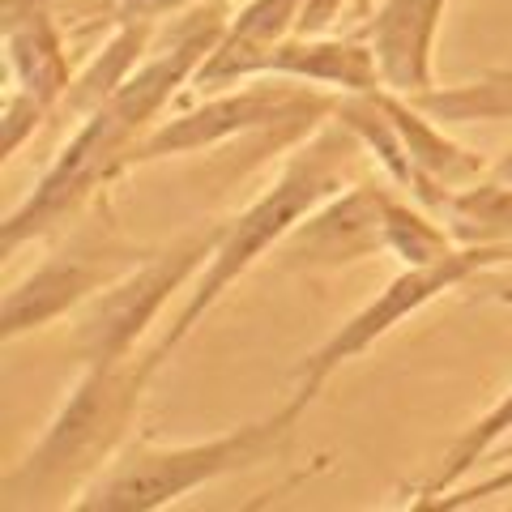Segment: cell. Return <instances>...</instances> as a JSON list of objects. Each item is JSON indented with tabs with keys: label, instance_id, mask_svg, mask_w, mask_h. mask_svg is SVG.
I'll return each mask as SVG.
<instances>
[{
	"label": "cell",
	"instance_id": "cell-1",
	"mask_svg": "<svg viewBox=\"0 0 512 512\" xmlns=\"http://www.w3.org/2000/svg\"><path fill=\"white\" fill-rule=\"evenodd\" d=\"M218 39H222V5H205L197 13H188V22H180L167 35L163 56L141 64L99 111H90L86 128L64 146L56 167L35 188V197L18 214H9L5 231H0L5 252H13V244H26V239L52 231L60 218H69L86 201V192L94 184L124 171L128 163L124 154H133L137 133L146 128V120H154V111L171 99V90L188 73L201 69V60L214 52Z\"/></svg>",
	"mask_w": 512,
	"mask_h": 512
},
{
	"label": "cell",
	"instance_id": "cell-6",
	"mask_svg": "<svg viewBox=\"0 0 512 512\" xmlns=\"http://www.w3.org/2000/svg\"><path fill=\"white\" fill-rule=\"evenodd\" d=\"M222 231L197 235L175 244L171 252L154 256V261H141L133 274H124L116 286H103L94 299H86V312L73 329V350L90 363H124L133 342L146 333V325L154 320V312L175 295L192 269H197L205 256H214Z\"/></svg>",
	"mask_w": 512,
	"mask_h": 512
},
{
	"label": "cell",
	"instance_id": "cell-5",
	"mask_svg": "<svg viewBox=\"0 0 512 512\" xmlns=\"http://www.w3.org/2000/svg\"><path fill=\"white\" fill-rule=\"evenodd\" d=\"M141 261H150V256L120 235V227L111 222L107 201L99 197L90 227H82L52 256V261L39 265L18 291L5 295V308H0V333L13 338V333H26V329L43 325V320L77 308V303L99 295L103 286L120 282L124 274H133Z\"/></svg>",
	"mask_w": 512,
	"mask_h": 512
},
{
	"label": "cell",
	"instance_id": "cell-24",
	"mask_svg": "<svg viewBox=\"0 0 512 512\" xmlns=\"http://www.w3.org/2000/svg\"><path fill=\"white\" fill-rule=\"evenodd\" d=\"M495 180H504V184H512V154L504 158L500 167H495Z\"/></svg>",
	"mask_w": 512,
	"mask_h": 512
},
{
	"label": "cell",
	"instance_id": "cell-20",
	"mask_svg": "<svg viewBox=\"0 0 512 512\" xmlns=\"http://www.w3.org/2000/svg\"><path fill=\"white\" fill-rule=\"evenodd\" d=\"M43 103L35 99V94H18V103H9V111H5V154H13V146L18 141H26V133L39 124V116H43Z\"/></svg>",
	"mask_w": 512,
	"mask_h": 512
},
{
	"label": "cell",
	"instance_id": "cell-12",
	"mask_svg": "<svg viewBox=\"0 0 512 512\" xmlns=\"http://www.w3.org/2000/svg\"><path fill=\"white\" fill-rule=\"evenodd\" d=\"M380 99H384V107H389L397 133H402V141H406L419 197L431 205V210H440V205H444V188L440 184H470L474 175L483 171V158H474L470 150L444 141L436 128L419 116V107H414V103L406 107L402 99H389V94H380Z\"/></svg>",
	"mask_w": 512,
	"mask_h": 512
},
{
	"label": "cell",
	"instance_id": "cell-16",
	"mask_svg": "<svg viewBox=\"0 0 512 512\" xmlns=\"http://www.w3.org/2000/svg\"><path fill=\"white\" fill-rule=\"evenodd\" d=\"M444 205L461 244H504V239H512V184H478L470 192H457Z\"/></svg>",
	"mask_w": 512,
	"mask_h": 512
},
{
	"label": "cell",
	"instance_id": "cell-10",
	"mask_svg": "<svg viewBox=\"0 0 512 512\" xmlns=\"http://www.w3.org/2000/svg\"><path fill=\"white\" fill-rule=\"evenodd\" d=\"M303 5H308V0H252L235 18V26L214 43V52L201 60V69L192 73V86L218 90V86L235 82V77L261 73L265 56L282 43L286 30L299 26Z\"/></svg>",
	"mask_w": 512,
	"mask_h": 512
},
{
	"label": "cell",
	"instance_id": "cell-22",
	"mask_svg": "<svg viewBox=\"0 0 512 512\" xmlns=\"http://www.w3.org/2000/svg\"><path fill=\"white\" fill-rule=\"evenodd\" d=\"M184 5H192V0H120L128 22H150V18H163V13L184 9Z\"/></svg>",
	"mask_w": 512,
	"mask_h": 512
},
{
	"label": "cell",
	"instance_id": "cell-3",
	"mask_svg": "<svg viewBox=\"0 0 512 512\" xmlns=\"http://www.w3.org/2000/svg\"><path fill=\"white\" fill-rule=\"evenodd\" d=\"M299 419V406L291 402L265 423H244L231 436L188 444V448H133L111 466L99 483H94L77 508L90 512H146L163 508L175 495H184L192 487H205L222 474L252 470L261 461L278 457L286 436Z\"/></svg>",
	"mask_w": 512,
	"mask_h": 512
},
{
	"label": "cell",
	"instance_id": "cell-21",
	"mask_svg": "<svg viewBox=\"0 0 512 512\" xmlns=\"http://www.w3.org/2000/svg\"><path fill=\"white\" fill-rule=\"evenodd\" d=\"M342 9V0H308L299 13V35H320L329 22H333V13Z\"/></svg>",
	"mask_w": 512,
	"mask_h": 512
},
{
	"label": "cell",
	"instance_id": "cell-11",
	"mask_svg": "<svg viewBox=\"0 0 512 512\" xmlns=\"http://www.w3.org/2000/svg\"><path fill=\"white\" fill-rule=\"evenodd\" d=\"M444 0H389L380 18L367 26L376 39L380 77L402 94H423L431 86V35L440 26Z\"/></svg>",
	"mask_w": 512,
	"mask_h": 512
},
{
	"label": "cell",
	"instance_id": "cell-25",
	"mask_svg": "<svg viewBox=\"0 0 512 512\" xmlns=\"http://www.w3.org/2000/svg\"><path fill=\"white\" fill-rule=\"evenodd\" d=\"M495 457H512V444H508V448H500V453H495Z\"/></svg>",
	"mask_w": 512,
	"mask_h": 512
},
{
	"label": "cell",
	"instance_id": "cell-19",
	"mask_svg": "<svg viewBox=\"0 0 512 512\" xmlns=\"http://www.w3.org/2000/svg\"><path fill=\"white\" fill-rule=\"evenodd\" d=\"M512 427V393L504 397V402L500 406H495L491 414H483V419H478L470 431H466V436H461L457 444H453V453H448L444 457V470H440V478H436V483H431L427 487V495H436V491H444L448 483H453V478L457 474H466L470 466H474V461L478 457H483L487 453V448H491V440H500L504 436V431Z\"/></svg>",
	"mask_w": 512,
	"mask_h": 512
},
{
	"label": "cell",
	"instance_id": "cell-14",
	"mask_svg": "<svg viewBox=\"0 0 512 512\" xmlns=\"http://www.w3.org/2000/svg\"><path fill=\"white\" fill-rule=\"evenodd\" d=\"M9 60L18 64L22 90L35 94L43 107H52L60 99V90H69V73H64L56 30L39 9H26L18 18V30L9 26Z\"/></svg>",
	"mask_w": 512,
	"mask_h": 512
},
{
	"label": "cell",
	"instance_id": "cell-4",
	"mask_svg": "<svg viewBox=\"0 0 512 512\" xmlns=\"http://www.w3.org/2000/svg\"><path fill=\"white\" fill-rule=\"evenodd\" d=\"M150 376L146 363H90L82 384L64 402L60 419L39 440V448L26 457L18 474L5 478L9 495H47L60 487L82 483V474L99 470L107 453L120 444L128 419L137 410L141 380Z\"/></svg>",
	"mask_w": 512,
	"mask_h": 512
},
{
	"label": "cell",
	"instance_id": "cell-15",
	"mask_svg": "<svg viewBox=\"0 0 512 512\" xmlns=\"http://www.w3.org/2000/svg\"><path fill=\"white\" fill-rule=\"evenodd\" d=\"M141 47H146V22H128L99 52V60L69 86V111H86V116L99 111L128 82V69L141 60Z\"/></svg>",
	"mask_w": 512,
	"mask_h": 512
},
{
	"label": "cell",
	"instance_id": "cell-2",
	"mask_svg": "<svg viewBox=\"0 0 512 512\" xmlns=\"http://www.w3.org/2000/svg\"><path fill=\"white\" fill-rule=\"evenodd\" d=\"M359 154V133L350 124H333L329 133H320L312 146H303L295 154V163L282 171V180L265 192L256 205H248L244 214H239L227 231H222L218 248L210 256V265H205V274L197 282V291H192V299L184 303V312L171 320V329L163 333V342H158V350L146 359V367L154 372L158 363H163L175 342L184 338V333L197 325V320L210 312V303L227 291V286L244 274V269L256 261L261 252H269L278 244L282 235H291L303 218H308V210L329 197V192L342 188V175H346V158Z\"/></svg>",
	"mask_w": 512,
	"mask_h": 512
},
{
	"label": "cell",
	"instance_id": "cell-13",
	"mask_svg": "<svg viewBox=\"0 0 512 512\" xmlns=\"http://www.w3.org/2000/svg\"><path fill=\"white\" fill-rule=\"evenodd\" d=\"M261 73L308 77V82H329L350 94H372L384 82L376 52H367L363 43H333V39H312V35H303L299 43H278L265 56Z\"/></svg>",
	"mask_w": 512,
	"mask_h": 512
},
{
	"label": "cell",
	"instance_id": "cell-7",
	"mask_svg": "<svg viewBox=\"0 0 512 512\" xmlns=\"http://www.w3.org/2000/svg\"><path fill=\"white\" fill-rule=\"evenodd\" d=\"M500 256H512V252H495L491 244H474L470 252H448L444 261H431V265H410L402 278H393L389 286L380 291V299H372L367 308L346 320V325L333 333V338L316 350L312 359H303L299 367V393H295V406L303 410L312 402V397L320 393V384H325L346 359L363 355L367 346H372L376 338H384L397 320L410 316L414 308H423L427 299H436L440 291H448L453 282L470 278L474 269H483L491 261H500Z\"/></svg>",
	"mask_w": 512,
	"mask_h": 512
},
{
	"label": "cell",
	"instance_id": "cell-8",
	"mask_svg": "<svg viewBox=\"0 0 512 512\" xmlns=\"http://www.w3.org/2000/svg\"><path fill=\"white\" fill-rule=\"evenodd\" d=\"M329 111H338V103L320 99V94L303 90V86H248L218 103L188 111V116L171 120L167 128H158L154 137L137 141L124 167L146 163V158H163V154H192V150L214 146V141H231L239 133H252V128H274V124H308L312 128L316 120H325Z\"/></svg>",
	"mask_w": 512,
	"mask_h": 512
},
{
	"label": "cell",
	"instance_id": "cell-9",
	"mask_svg": "<svg viewBox=\"0 0 512 512\" xmlns=\"http://www.w3.org/2000/svg\"><path fill=\"white\" fill-rule=\"evenodd\" d=\"M389 248V192L350 188L325 214L299 222L286 244V261L295 269H333L363 261Z\"/></svg>",
	"mask_w": 512,
	"mask_h": 512
},
{
	"label": "cell",
	"instance_id": "cell-23",
	"mask_svg": "<svg viewBox=\"0 0 512 512\" xmlns=\"http://www.w3.org/2000/svg\"><path fill=\"white\" fill-rule=\"evenodd\" d=\"M491 487V483H487ZM487 487H478V491H470V495H457V500H440L436 508H457V504H470V500H478V495H487ZM504 487H512V474L508 478H495V491H504Z\"/></svg>",
	"mask_w": 512,
	"mask_h": 512
},
{
	"label": "cell",
	"instance_id": "cell-17",
	"mask_svg": "<svg viewBox=\"0 0 512 512\" xmlns=\"http://www.w3.org/2000/svg\"><path fill=\"white\" fill-rule=\"evenodd\" d=\"M414 107L431 111L440 120H487V116H512V77L500 82H483V86H461L448 94H414Z\"/></svg>",
	"mask_w": 512,
	"mask_h": 512
},
{
	"label": "cell",
	"instance_id": "cell-18",
	"mask_svg": "<svg viewBox=\"0 0 512 512\" xmlns=\"http://www.w3.org/2000/svg\"><path fill=\"white\" fill-rule=\"evenodd\" d=\"M389 248L402 256L406 265H431L453 252L444 231H436L431 222H423L419 214L406 210V205L393 197H389Z\"/></svg>",
	"mask_w": 512,
	"mask_h": 512
}]
</instances>
